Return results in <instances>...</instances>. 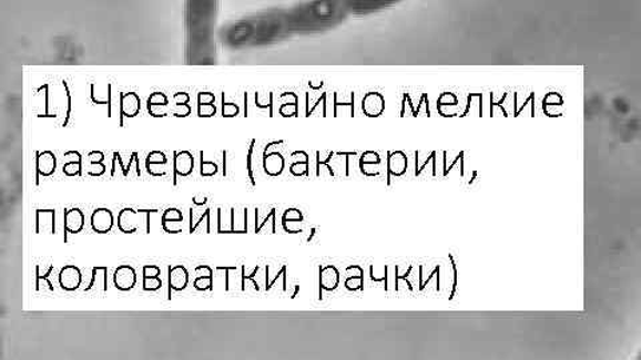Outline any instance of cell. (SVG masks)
<instances>
[{
    "label": "cell",
    "instance_id": "35",
    "mask_svg": "<svg viewBox=\"0 0 641 360\" xmlns=\"http://www.w3.org/2000/svg\"><path fill=\"white\" fill-rule=\"evenodd\" d=\"M316 155H317V176L320 175V172H319L320 166H326V167H328L329 173L333 176V178H335V176H336L335 169H333V167L329 165V162L333 160V156H335V153L332 152L329 154L328 158H326V161H324V162L320 161V158H319V155H320L319 152H317Z\"/></svg>",
    "mask_w": 641,
    "mask_h": 360
},
{
    "label": "cell",
    "instance_id": "37",
    "mask_svg": "<svg viewBox=\"0 0 641 360\" xmlns=\"http://www.w3.org/2000/svg\"><path fill=\"white\" fill-rule=\"evenodd\" d=\"M172 114L175 117H187L190 114H192V107H190L189 104H183V106H174Z\"/></svg>",
    "mask_w": 641,
    "mask_h": 360
},
{
    "label": "cell",
    "instance_id": "56",
    "mask_svg": "<svg viewBox=\"0 0 641 360\" xmlns=\"http://www.w3.org/2000/svg\"><path fill=\"white\" fill-rule=\"evenodd\" d=\"M480 104H482V96H481V100H480ZM480 116H482V106H480Z\"/></svg>",
    "mask_w": 641,
    "mask_h": 360
},
{
    "label": "cell",
    "instance_id": "5",
    "mask_svg": "<svg viewBox=\"0 0 641 360\" xmlns=\"http://www.w3.org/2000/svg\"><path fill=\"white\" fill-rule=\"evenodd\" d=\"M212 209L208 207H190V225L189 232L190 234L197 233L202 225L207 226L208 234L212 232V222H211Z\"/></svg>",
    "mask_w": 641,
    "mask_h": 360
},
{
    "label": "cell",
    "instance_id": "10",
    "mask_svg": "<svg viewBox=\"0 0 641 360\" xmlns=\"http://www.w3.org/2000/svg\"><path fill=\"white\" fill-rule=\"evenodd\" d=\"M57 172V156L54 153L52 152H43V153H37V185H39V178H41V176H45V178H48V176L54 175V173Z\"/></svg>",
    "mask_w": 641,
    "mask_h": 360
},
{
    "label": "cell",
    "instance_id": "44",
    "mask_svg": "<svg viewBox=\"0 0 641 360\" xmlns=\"http://www.w3.org/2000/svg\"><path fill=\"white\" fill-rule=\"evenodd\" d=\"M464 156H466V153L461 152L459 154V156H457V158H455V162L452 163V165H450L447 168H444V176H448L450 173V169H452L456 166V163L460 162L464 158Z\"/></svg>",
    "mask_w": 641,
    "mask_h": 360
},
{
    "label": "cell",
    "instance_id": "49",
    "mask_svg": "<svg viewBox=\"0 0 641 360\" xmlns=\"http://www.w3.org/2000/svg\"><path fill=\"white\" fill-rule=\"evenodd\" d=\"M476 96V94H469L468 95V104H467V109L466 111H464V114L461 115V117L467 116L470 110V103H472L474 97Z\"/></svg>",
    "mask_w": 641,
    "mask_h": 360
},
{
    "label": "cell",
    "instance_id": "16",
    "mask_svg": "<svg viewBox=\"0 0 641 360\" xmlns=\"http://www.w3.org/2000/svg\"><path fill=\"white\" fill-rule=\"evenodd\" d=\"M408 172V156L404 152L388 153V186L390 175L404 176Z\"/></svg>",
    "mask_w": 641,
    "mask_h": 360
},
{
    "label": "cell",
    "instance_id": "26",
    "mask_svg": "<svg viewBox=\"0 0 641 360\" xmlns=\"http://www.w3.org/2000/svg\"><path fill=\"white\" fill-rule=\"evenodd\" d=\"M218 165L215 162H207L204 160V152H201V175L211 178V176L217 175Z\"/></svg>",
    "mask_w": 641,
    "mask_h": 360
},
{
    "label": "cell",
    "instance_id": "38",
    "mask_svg": "<svg viewBox=\"0 0 641 360\" xmlns=\"http://www.w3.org/2000/svg\"><path fill=\"white\" fill-rule=\"evenodd\" d=\"M217 271H225V280H226L225 290L226 291L231 290V275H228V274H231V271H237V267H235V266H233V267L218 266Z\"/></svg>",
    "mask_w": 641,
    "mask_h": 360
},
{
    "label": "cell",
    "instance_id": "50",
    "mask_svg": "<svg viewBox=\"0 0 641 360\" xmlns=\"http://www.w3.org/2000/svg\"><path fill=\"white\" fill-rule=\"evenodd\" d=\"M405 95H407V101H408L409 106H410V110H411V115H414L415 117H417L418 115H417L416 110H415V107H414V102H411L410 96H409L408 93H405Z\"/></svg>",
    "mask_w": 641,
    "mask_h": 360
},
{
    "label": "cell",
    "instance_id": "25",
    "mask_svg": "<svg viewBox=\"0 0 641 360\" xmlns=\"http://www.w3.org/2000/svg\"><path fill=\"white\" fill-rule=\"evenodd\" d=\"M294 176H309V155H305L304 161L294 162L291 166Z\"/></svg>",
    "mask_w": 641,
    "mask_h": 360
},
{
    "label": "cell",
    "instance_id": "39",
    "mask_svg": "<svg viewBox=\"0 0 641 360\" xmlns=\"http://www.w3.org/2000/svg\"><path fill=\"white\" fill-rule=\"evenodd\" d=\"M161 268L159 266H145L143 267V278H155L160 277Z\"/></svg>",
    "mask_w": 641,
    "mask_h": 360
},
{
    "label": "cell",
    "instance_id": "22",
    "mask_svg": "<svg viewBox=\"0 0 641 360\" xmlns=\"http://www.w3.org/2000/svg\"><path fill=\"white\" fill-rule=\"evenodd\" d=\"M89 175L94 176V178H100L104 173H106V165H104V154L102 152H91L89 153Z\"/></svg>",
    "mask_w": 641,
    "mask_h": 360
},
{
    "label": "cell",
    "instance_id": "27",
    "mask_svg": "<svg viewBox=\"0 0 641 360\" xmlns=\"http://www.w3.org/2000/svg\"><path fill=\"white\" fill-rule=\"evenodd\" d=\"M381 165V158L376 152H366L359 158V169L365 168V166H378Z\"/></svg>",
    "mask_w": 641,
    "mask_h": 360
},
{
    "label": "cell",
    "instance_id": "45",
    "mask_svg": "<svg viewBox=\"0 0 641 360\" xmlns=\"http://www.w3.org/2000/svg\"><path fill=\"white\" fill-rule=\"evenodd\" d=\"M338 156H346V176H349V156H357V153H337Z\"/></svg>",
    "mask_w": 641,
    "mask_h": 360
},
{
    "label": "cell",
    "instance_id": "48",
    "mask_svg": "<svg viewBox=\"0 0 641 360\" xmlns=\"http://www.w3.org/2000/svg\"><path fill=\"white\" fill-rule=\"evenodd\" d=\"M279 144H284V141H277V142L267 143V144H266V147H265V150H264V154H267V152H269V150H271L273 146H279Z\"/></svg>",
    "mask_w": 641,
    "mask_h": 360
},
{
    "label": "cell",
    "instance_id": "9",
    "mask_svg": "<svg viewBox=\"0 0 641 360\" xmlns=\"http://www.w3.org/2000/svg\"><path fill=\"white\" fill-rule=\"evenodd\" d=\"M189 285V271L185 266L169 267V299L173 291H183Z\"/></svg>",
    "mask_w": 641,
    "mask_h": 360
},
{
    "label": "cell",
    "instance_id": "7",
    "mask_svg": "<svg viewBox=\"0 0 641 360\" xmlns=\"http://www.w3.org/2000/svg\"><path fill=\"white\" fill-rule=\"evenodd\" d=\"M120 100V126L123 127V117H135L140 114L141 97L136 93H121Z\"/></svg>",
    "mask_w": 641,
    "mask_h": 360
},
{
    "label": "cell",
    "instance_id": "21",
    "mask_svg": "<svg viewBox=\"0 0 641 360\" xmlns=\"http://www.w3.org/2000/svg\"><path fill=\"white\" fill-rule=\"evenodd\" d=\"M167 166V156L162 152H152L146 158V169L152 176H163L159 168Z\"/></svg>",
    "mask_w": 641,
    "mask_h": 360
},
{
    "label": "cell",
    "instance_id": "51",
    "mask_svg": "<svg viewBox=\"0 0 641 360\" xmlns=\"http://www.w3.org/2000/svg\"><path fill=\"white\" fill-rule=\"evenodd\" d=\"M309 86H311V89H313V90H319V89H323V88H324V82H320V83L318 84V86H314V84H313L312 82H309Z\"/></svg>",
    "mask_w": 641,
    "mask_h": 360
},
{
    "label": "cell",
    "instance_id": "13",
    "mask_svg": "<svg viewBox=\"0 0 641 360\" xmlns=\"http://www.w3.org/2000/svg\"><path fill=\"white\" fill-rule=\"evenodd\" d=\"M37 234H55V209H37Z\"/></svg>",
    "mask_w": 641,
    "mask_h": 360
},
{
    "label": "cell",
    "instance_id": "24",
    "mask_svg": "<svg viewBox=\"0 0 641 360\" xmlns=\"http://www.w3.org/2000/svg\"><path fill=\"white\" fill-rule=\"evenodd\" d=\"M213 268L194 280V288L199 291L213 290Z\"/></svg>",
    "mask_w": 641,
    "mask_h": 360
},
{
    "label": "cell",
    "instance_id": "46",
    "mask_svg": "<svg viewBox=\"0 0 641 360\" xmlns=\"http://www.w3.org/2000/svg\"><path fill=\"white\" fill-rule=\"evenodd\" d=\"M193 205L194 206H199V207H204L207 205V198H199V196H194L193 198Z\"/></svg>",
    "mask_w": 641,
    "mask_h": 360
},
{
    "label": "cell",
    "instance_id": "34",
    "mask_svg": "<svg viewBox=\"0 0 641 360\" xmlns=\"http://www.w3.org/2000/svg\"><path fill=\"white\" fill-rule=\"evenodd\" d=\"M217 114V106L215 104H199L200 117H213Z\"/></svg>",
    "mask_w": 641,
    "mask_h": 360
},
{
    "label": "cell",
    "instance_id": "1",
    "mask_svg": "<svg viewBox=\"0 0 641 360\" xmlns=\"http://www.w3.org/2000/svg\"><path fill=\"white\" fill-rule=\"evenodd\" d=\"M61 90H57V94L50 93V83H44L43 86L35 91L34 95V111L39 120H62L61 127H68L71 115V95L67 81H62Z\"/></svg>",
    "mask_w": 641,
    "mask_h": 360
},
{
    "label": "cell",
    "instance_id": "32",
    "mask_svg": "<svg viewBox=\"0 0 641 360\" xmlns=\"http://www.w3.org/2000/svg\"><path fill=\"white\" fill-rule=\"evenodd\" d=\"M304 215L297 208H289L286 209L283 216V225H286L287 222H303Z\"/></svg>",
    "mask_w": 641,
    "mask_h": 360
},
{
    "label": "cell",
    "instance_id": "4",
    "mask_svg": "<svg viewBox=\"0 0 641 360\" xmlns=\"http://www.w3.org/2000/svg\"><path fill=\"white\" fill-rule=\"evenodd\" d=\"M59 285L64 291H75L82 285V272L74 265L64 266L59 272Z\"/></svg>",
    "mask_w": 641,
    "mask_h": 360
},
{
    "label": "cell",
    "instance_id": "47",
    "mask_svg": "<svg viewBox=\"0 0 641 360\" xmlns=\"http://www.w3.org/2000/svg\"><path fill=\"white\" fill-rule=\"evenodd\" d=\"M436 155H437L436 152H434V153H431V154L429 155L428 161L424 163V165L420 167V169H418V172L416 173V176H420V175H421V173L424 172L425 167L428 166V163L431 162V161H434V160L436 158Z\"/></svg>",
    "mask_w": 641,
    "mask_h": 360
},
{
    "label": "cell",
    "instance_id": "40",
    "mask_svg": "<svg viewBox=\"0 0 641 360\" xmlns=\"http://www.w3.org/2000/svg\"><path fill=\"white\" fill-rule=\"evenodd\" d=\"M199 104H215V95L208 91L199 94Z\"/></svg>",
    "mask_w": 641,
    "mask_h": 360
},
{
    "label": "cell",
    "instance_id": "11",
    "mask_svg": "<svg viewBox=\"0 0 641 360\" xmlns=\"http://www.w3.org/2000/svg\"><path fill=\"white\" fill-rule=\"evenodd\" d=\"M84 227V214L80 208H70L64 213V241H68V234H80Z\"/></svg>",
    "mask_w": 641,
    "mask_h": 360
},
{
    "label": "cell",
    "instance_id": "3",
    "mask_svg": "<svg viewBox=\"0 0 641 360\" xmlns=\"http://www.w3.org/2000/svg\"><path fill=\"white\" fill-rule=\"evenodd\" d=\"M173 185L176 186V181H179V176H189L193 173L194 169V156L190 152H175L174 153V161H173Z\"/></svg>",
    "mask_w": 641,
    "mask_h": 360
},
{
    "label": "cell",
    "instance_id": "43",
    "mask_svg": "<svg viewBox=\"0 0 641 360\" xmlns=\"http://www.w3.org/2000/svg\"><path fill=\"white\" fill-rule=\"evenodd\" d=\"M276 218V208H272L271 213L267 214L265 220L263 222V224H260L258 226H255V233L260 234L261 232H263V228L265 227V225L267 224V222H269L271 219Z\"/></svg>",
    "mask_w": 641,
    "mask_h": 360
},
{
    "label": "cell",
    "instance_id": "2",
    "mask_svg": "<svg viewBox=\"0 0 641 360\" xmlns=\"http://www.w3.org/2000/svg\"><path fill=\"white\" fill-rule=\"evenodd\" d=\"M159 212L160 209L123 208L118 215V228L124 234H134L145 224L150 234V215Z\"/></svg>",
    "mask_w": 641,
    "mask_h": 360
},
{
    "label": "cell",
    "instance_id": "14",
    "mask_svg": "<svg viewBox=\"0 0 641 360\" xmlns=\"http://www.w3.org/2000/svg\"><path fill=\"white\" fill-rule=\"evenodd\" d=\"M91 101L95 104H108V116H113V84L108 83L106 86H96L95 83L91 84Z\"/></svg>",
    "mask_w": 641,
    "mask_h": 360
},
{
    "label": "cell",
    "instance_id": "17",
    "mask_svg": "<svg viewBox=\"0 0 641 360\" xmlns=\"http://www.w3.org/2000/svg\"><path fill=\"white\" fill-rule=\"evenodd\" d=\"M147 111L153 117H165L170 114L169 97L156 91L147 100Z\"/></svg>",
    "mask_w": 641,
    "mask_h": 360
},
{
    "label": "cell",
    "instance_id": "33",
    "mask_svg": "<svg viewBox=\"0 0 641 360\" xmlns=\"http://www.w3.org/2000/svg\"><path fill=\"white\" fill-rule=\"evenodd\" d=\"M162 287V280L160 277L155 278H143V290L145 291H156Z\"/></svg>",
    "mask_w": 641,
    "mask_h": 360
},
{
    "label": "cell",
    "instance_id": "52",
    "mask_svg": "<svg viewBox=\"0 0 641 360\" xmlns=\"http://www.w3.org/2000/svg\"><path fill=\"white\" fill-rule=\"evenodd\" d=\"M407 96H405L404 94V101H403V106H401V117L405 116V104H407Z\"/></svg>",
    "mask_w": 641,
    "mask_h": 360
},
{
    "label": "cell",
    "instance_id": "8",
    "mask_svg": "<svg viewBox=\"0 0 641 360\" xmlns=\"http://www.w3.org/2000/svg\"><path fill=\"white\" fill-rule=\"evenodd\" d=\"M114 285L118 290L130 291L136 285V272L132 266L122 265L114 272Z\"/></svg>",
    "mask_w": 641,
    "mask_h": 360
},
{
    "label": "cell",
    "instance_id": "15",
    "mask_svg": "<svg viewBox=\"0 0 641 360\" xmlns=\"http://www.w3.org/2000/svg\"><path fill=\"white\" fill-rule=\"evenodd\" d=\"M162 227L169 234L182 233L183 228V214L179 208H167L165 213L162 214Z\"/></svg>",
    "mask_w": 641,
    "mask_h": 360
},
{
    "label": "cell",
    "instance_id": "18",
    "mask_svg": "<svg viewBox=\"0 0 641 360\" xmlns=\"http://www.w3.org/2000/svg\"><path fill=\"white\" fill-rule=\"evenodd\" d=\"M108 267L104 266H98L93 268V271H91V280L89 286L87 287V290H84V292H90L95 290H100L101 292H108Z\"/></svg>",
    "mask_w": 641,
    "mask_h": 360
},
{
    "label": "cell",
    "instance_id": "36",
    "mask_svg": "<svg viewBox=\"0 0 641 360\" xmlns=\"http://www.w3.org/2000/svg\"><path fill=\"white\" fill-rule=\"evenodd\" d=\"M355 100H356V95H355V93H352V94H350V103H339V102L337 101V93H336V94H335V116L337 117V109H338L339 106H349V107L352 109V111H350V116H352V117H355V116H356V115H355Z\"/></svg>",
    "mask_w": 641,
    "mask_h": 360
},
{
    "label": "cell",
    "instance_id": "12",
    "mask_svg": "<svg viewBox=\"0 0 641 360\" xmlns=\"http://www.w3.org/2000/svg\"><path fill=\"white\" fill-rule=\"evenodd\" d=\"M363 111L364 115L368 117L381 116L385 111V100L383 94L379 93L366 94L363 100Z\"/></svg>",
    "mask_w": 641,
    "mask_h": 360
},
{
    "label": "cell",
    "instance_id": "6",
    "mask_svg": "<svg viewBox=\"0 0 641 360\" xmlns=\"http://www.w3.org/2000/svg\"><path fill=\"white\" fill-rule=\"evenodd\" d=\"M91 227L98 234H108L114 227V215L106 207L96 208L91 215Z\"/></svg>",
    "mask_w": 641,
    "mask_h": 360
},
{
    "label": "cell",
    "instance_id": "29",
    "mask_svg": "<svg viewBox=\"0 0 641 360\" xmlns=\"http://www.w3.org/2000/svg\"><path fill=\"white\" fill-rule=\"evenodd\" d=\"M255 142H257V141H255V140L252 141L251 146H248L247 156H246L247 175H248V179H251V182H252V186H254V187L257 186V182H255V178H254L253 165H252Z\"/></svg>",
    "mask_w": 641,
    "mask_h": 360
},
{
    "label": "cell",
    "instance_id": "41",
    "mask_svg": "<svg viewBox=\"0 0 641 360\" xmlns=\"http://www.w3.org/2000/svg\"><path fill=\"white\" fill-rule=\"evenodd\" d=\"M255 106L258 109H269V116L273 117V93L269 94V104L260 103V94L255 93Z\"/></svg>",
    "mask_w": 641,
    "mask_h": 360
},
{
    "label": "cell",
    "instance_id": "42",
    "mask_svg": "<svg viewBox=\"0 0 641 360\" xmlns=\"http://www.w3.org/2000/svg\"><path fill=\"white\" fill-rule=\"evenodd\" d=\"M173 101H174L175 106H183V104H189L190 96L187 93H183V91H182V93L174 94Z\"/></svg>",
    "mask_w": 641,
    "mask_h": 360
},
{
    "label": "cell",
    "instance_id": "19",
    "mask_svg": "<svg viewBox=\"0 0 641 360\" xmlns=\"http://www.w3.org/2000/svg\"><path fill=\"white\" fill-rule=\"evenodd\" d=\"M285 158L284 155L274 152L271 154H264V169L269 176H279L284 173Z\"/></svg>",
    "mask_w": 641,
    "mask_h": 360
},
{
    "label": "cell",
    "instance_id": "28",
    "mask_svg": "<svg viewBox=\"0 0 641 360\" xmlns=\"http://www.w3.org/2000/svg\"><path fill=\"white\" fill-rule=\"evenodd\" d=\"M238 114H240L238 104H235L233 102H226L225 93H222V116L227 117V120H231V117H235Z\"/></svg>",
    "mask_w": 641,
    "mask_h": 360
},
{
    "label": "cell",
    "instance_id": "20",
    "mask_svg": "<svg viewBox=\"0 0 641 360\" xmlns=\"http://www.w3.org/2000/svg\"><path fill=\"white\" fill-rule=\"evenodd\" d=\"M64 158L70 160V162L64 163L63 174L68 176H82L83 174V158L81 153L71 152L64 153Z\"/></svg>",
    "mask_w": 641,
    "mask_h": 360
},
{
    "label": "cell",
    "instance_id": "54",
    "mask_svg": "<svg viewBox=\"0 0 641 360\" xmlns=\"http://www.w3.org/2000/svg\"><path fill=\"white\" fill-rule=\"evenodd\" d=\"M247 93H245V117H247Z\"/></svg>",
    "mask_w": 641,
    "mask_h": 360
},
{
    "label": "cell",
    "instance_id": "53",
    "mask_svg": "<svg viewBox=\"0 0 641 360\" xmlns=\"http://www.w3.org/2000/svg\"><path fill=\"white\" fill-rule=\"evenodd\" d=\"M632 360H641V347L638 350L637 356H634Z\"/></svg>",
    "mask_w": 641,
    "mask_h": 360
},
{
    "label": "cell",
    "instance_id": "55",
    "mask_svg": "<svg viewBox=\"0 0 641 360\" xmlns=\"http://www.w3.org/2000/svg\"><path fill=\"white\" fill-rule=\"evenodd\" d=\"M226 152H224V175L226 176Z\"/></svg>",
    "mask_w": 641,
    "mask_h": 360
},
{
    "label": "cell",
    "instance_id": "30",
    "mask_svg": "<svg viewBox=\"0 0 641 360\" xmlns=\"http://www.w3.org/2000/svg\"><path fill=\"white\" fill-rule=\"evenodd\" d=\"M457 104H459V100H457L455 94L444 93L440 97H438L437 109L438 111H441L442 106H457Z\"/></svg>",
    "mask_w": 641,
    "mask_h": 360
},
{
    "label": "cell",
    "instance_id": "23",
    "mask_svg": "<svg viewBox=\"0 0 641 360\" xmlns=\"http://www.w3.org/2000/svg\"><path fill=\"white\" fill-rule=\"evenodd\" d=\"M52 271H54V266H50L48 272L45 274H42L41 268L37 266V281H35L37 291H41L43 286L48 288L50 292H54V285H52L50 280V275L52 274Z\"/></svg>",
    "mask_w": 641,
    "mask_h": 360
},
{
    "label": "cell",
    "instance_id": "31",
    "mask_svg": "<svg viewBox=\"0 0 641 360\" xmlns=\"http://www.w3.org/2000/svg\"><path fill=\"white\" fill-rule=\"evenodd\" d=\"M279 115L284 117L298 116V97L293 103H285L279 107Z\"/></svg>",
    "mask_w": 641,
    "mask_h": 360
}]
</instances>
